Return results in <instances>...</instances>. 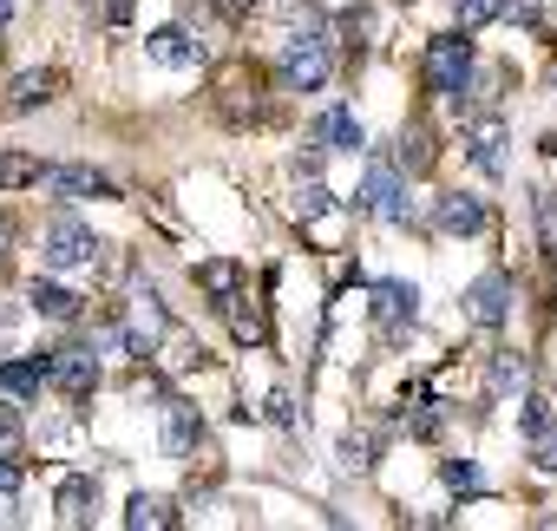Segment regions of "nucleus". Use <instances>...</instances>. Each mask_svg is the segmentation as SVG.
I'll list each match as a JSON object with an SVG mask.
<instances>
[{"label":"nucleus","mask_w":557,"mask_h":531,"mask_svg":"<svg viewBox=\"0 0 557 531\" xmlns=\"http://www.w3.org/2000/svg\"><path fill=\"white\" fill-rule=\"evenodd\" d=\"M197 440H203V413L171 394V400H164V453H171V459H190Z\"/></svg>","instance_id":"f8f14e48"},{"label":"nucleus","mask_w":557,"mask_h":531,"mask_svg":"<svg viewBox=\"0 0 557 531\" xmlns=\"http://www.w3.org/2000/svg\"><path fill=\"white\" fill-rule=\"evenodd\" d=\"M400 184H407V171H400L394 158H374V164H368V184L355 190V210H361V217H381V210L400 197Z\"/></svg>","instance_id":"9d476101"},{"label":"nucleus","mask_w":557,"mask_h":531,"mask_svg":"<svg viewBox=\"0 0 557 531\" xmlns=\"http://www.w3.org/2000/svg\"><path fill=\"white\" fill-rule=\"evenodd\" d=\"M466 158H472V171L505 177V125H498L492 112H479V119L466 125Z\"/></svg>","instance_id":"6e6552de"},{"label":"nucleus","mask_w":557,"mask_h":531,"mask_svg":"<svg viewBox=\"0 0 557 531\" xmlns=\"http://www.w3.org/2000/svg\"><path fill=\"white\" fill-rule=\"evenodd\" d=\"M335 34H342L348 47H361V40L374 34V8H355V14H342V21H335Z\"/></svg>","instance_id":"2f4dec72"},{"label":"nucleus","mask_w":557,"mask_h":531,"mask_svg":"<svg viewBox=\"0 0 557 531\" xmlns=\"http://www.w3.org/2000/svg\"><path fill=\"white\" fill-rule=\"evenodd\" d=\"M53 511H60V524H66V531L92 524V511H99V479H86V472L60 479V498H53Z\"/></svg>","instance_id":"ddd939ff"},{"label":"nucleus","mask_w":557,"mask_h":531,"mask_svg":"<svg viewBox=\"0 0 557 531\" xmlns=\"http://www.w3.org/2000/svg\"><path fill=\"white\" fill-rule=\"evenodd\" d=\"M145 53L158 60V66H203V40H190L184 27H158V34H145Z\"/></svg>","instance_id":"4468645a"},{"label":"nucleus","mask_w":557,"mask_h":531,"mask_svg":"<svg viewBox=\"0 0 557 531\" xmlns=\"http://www.w3.org/2000/svg\"><path fill=\"white\" fill-rule=\"evenodd\" d=\"M269 420H275V427H296V400H289V394H269Z\"/></svg>","instance_id":"c9c22d12"},{"label":"nucleus","mask_w":557,"mask_h":531,"mask_svg":"<svg viewBox=\"0 0 557 531\" xmlns=\"http://www.w3.org/2000/svg\"><path fill=\"white\" fill-rule=\"evenodd\" d=\"M550 86H557V66H550Z\"/></svg>","instance_id":"a19ab883"},{"label":"nucleus","mask_w":557,"mask_h":531,"mask_svg":"<svg viewBox=\"0 0 557 531\" xmlns=\"http://www.w3.org/2000/svg\"><path fill=\"white\" fill-rule=\"evenodd\" d=\"M296 217H302V223L335 217V190H329V184H315V177H302V184H296Z\"/></svg>","instance_id":"bb28decb"},{"label":"nucleus","mask_w":557,"mask_h":531,"mask_svg":"<svg viewBox=\"0 0 557 531\" xmlns=\"http://www.w3.org/2000/svg\"><path fill=\"white\" fill-rule=\"evenodd\" d=\"M230 8H256V0H230Z\"/></svg>","instance_id":"ea45409f"},{"label":"nucleus","mask_w":557,"mask_h":531,"mask_svg":"<svg viewBox=\"0 0 557 531\" xmlns=\"http://www.w3.org/2000/svg\"><path fill=\"white\" fill-rule=\"evenodd\" d=\"M60 86H66V73H53V66H40V73H21V79L8 86V112H34V106H53V99H60Z\"/></svg>","instance_id":"dca6fc26"},{"label":"nucleus","mask_w":557,"mask_h":531,"mask_svg":"<svg viewBox=\"0 0 557 531\" xmlns=\"http://www.w3.org/2000/svg\"><path fill=\"white\" fill-rule=\"evenodd\" d=\"M0 387H8L14 400H34L40 387H53V381H47V355H40V361H0Z\"/></svg>","instance_id":"b1692460"},{"label":"nucleus","mask_w":557,"mask_h":531,"mask_svg":"<svg viewBox=\"0 0 557 531\" xmlns=\"http://www.w3.org/2000/svg\"><path fill=\"white\" fill-rule=\"evenodd\" d=\"M27 309L47 316V322H79V316H86V296H73V289L53 283V276H34V283H27Z\"/></svg>","instance_id":"9b49d317"},{"label":"nucleus","mask_w":557,"mask_h":531,"mask_svg":"<svg viewBox=\"0 0 557 531\" xmlns=\"http://www.w3.org/2000/svg\"><path fill=\"white\" fill-rule=\"evenodd\" d=\"M21 440H27V433H21V413H14V407H0V453H14V459H21Z\"/></svg>","instance_id":"473e14b6"},{"label":"nucleus","mask_w":557,"mask_h":531,"mask_svg":"<svg viewBox=\"0 0 557 531\" xmlns=\"http://www.w3.org/2000/svg\"><path fill=\"white\" fill-rule=\"evenodd\" d=\"M420 79H426V92H433V99H459V92H466V79H472V40H466V27H459V34L426 40Z\"/></svg>","instance_id":"f03ea898"},{"label":"nucleus","mask_w":557,"mask_h":531,"mask_svg":"<svg viewBox=\"0 0 557 531\" xmlns=\"http://www.w3.org/2000/svg\"><path fill=\"white\" fill-rule=\"evenodd\" d=\"M550 427H557V407H550L544 394H524V400H518V433H524V446H531L537 433H550Z\"/></svg>","instance_id":"cd10ccee"},{"label":"nucleus","mask_w":557,"mask_h":531,"mask_svg":"<svg viewBox=\"0 0 557 531\" xmlns=\"http://www.w3.org/2000/svg\"><path fill=\"white\" fill-rule=\"evenodd\" d=\"M466 322L485 329V335H498V329L511 322V276H505V270H485V276L466 289Z\"/></svg>","instance_id":"39448f33"},{"label":"nucleus","mask_w":557,"mask_h":531,"mask_svg":"<svg viewBox=\"0 0 557 531\" xmlns=\"http://www.w3.org/2000/svg\"><path fill=\"white\" fill-rule=\"evenodd\" d=\"M374 459H381V427H348L342 433V466L348 472H374Z\"/></svg>","instance_id":"393cba45"},{"label":"nucleus","mask_w":557,"mask_h":531,"mask_svg":"<svg viewBox=\"0 0 557 531\" xmlns=\"http://www.w3.org/2000/svg\"><path fill=\"white\" fill-rule=\"evenodd\" d=\"M485 387H492V400H498V407H505V400H524V394H531V361H524V355H511V348H505V355H492Z\"/></svg>","instance_id":"f3484780"},{"label":"nucleus","mask_w":557,"mask_h":531,"mask_svg":"<svg viewBox=\"0 0 557 531\" xmlns=\"http://www.w3.org/2000/svg\"><path fill=\"white\" fill-rule=\"evenodd\" d=\"M413 316H420V289L413 283H374V329H381V342H400L413 329Z\"/></svg>","instance_id":"423d86ee"},{"label":"nucleus","mask_w":557,"mask_h":531,"mask_svg":"<svg viewBox=\"0 0 557 531\" xmlns=\"http://www.w3.org/2000/svg\"><path fill=\"white\" fill-rule=\"evenodd\" d=\"M531 466H537V472H557V427L531 440Z\"/></svg>","instance_id":"72a5a7b5"},{"label":"nucleus","mask_w":557,"mask_h":531,"mask_svg":"<svg viewBox=\"0 0 557 531\" xmlns=\"http://www.w3.org/2000/svg\"><path fill=\"white\" fill-rule=\"evenodd\" d=\"M440 479H446V485H453L459 498H472V492H485V479H479V466H472V459H459V453H453V459H440Z\"/></svg>","instance_id":"c85d7f7f"},{"label":"nucleus","mask_w":557,"mask_h":531,"mask_svg":"<svg viewBox=\"0 0 557 531\" xmlns=\"http://www.w3.org/2000/svg\"><path fill=\"white\" fill-rule=\"evenodd\" d=\"M14 21V0H0V27H8Z\"/></svg>","instance_id":"58836bf2"},{"label":"nucleus","mask_w":557,"mask_h":531,"mask_svg":"<svg viewBox=\"0 0 557 531\" xmlns=\"http://www.w3.org/2000/svg\"><path fill=\"white\" fill-rule=\"evenodd\" d=\"M531 217H537V243H544V256H557V190H537V197H531Z\"/></svg>","instance_id":"c756f323"},{"label":"nucleus","mask_w":557,"mask_h":531,"mask_svg":"<svg viewBox=\"0 0 557 531\" xmlns=\"http://www.w3.org/2000/svg\"><path fill=\"white\" fill-rule=\"evenodd\" d=\"M223 316H230V335L236 342H249V348H262L269 342V322H262V302H249V289H236L230 302H216Z\"/></svg>","instance_id":"aec40b11"},{"label":"nucleus","mask_w":557,"mask_h":531,"mask_svg":"<svg viewBox=\"0 0 557 531\" xmlns=\"http://www.w3.org/2000/svg\"><path fill=\"white\" fill-rule=\"evenodd\" d=\"M53 164L27 158V151H0V190H27V184H47Z\"/></svg>","instance_id":"a878e982"},{"label":"nucleus","mask_w":557,"mask_h":531,"mask_svg":"<svg viewBox=\"0 0 557 531\" xmlns=\"http://www.w3.org/2000/svg\"><path fill=\"white\" fill-rule=\"evenodd\" d=\"M47 184H53L60 197H92V203H99V197H119V184H112L106 171H92V164H53Z\"/></svg>","instance_id":"2eb2a0df"},{"label":"nucleus","mask_w":557,"mask_h":531,"mask_svg":"<svg viewBox=\"0 0 557 531\" xmlns=\"http://www.w3.org/2000/svg\"><path fill=\"white\" fill-rule=\"evenodd\" d=\"M197 289H203L210 302H230V296L243 289V262H236V256H210V262H197Z\"/></svg>","instance_id":"412c9836"},{"label":"nucleus","mask_w":557,"mask_h":531,"mask_svg":"<svg viewBox=\"0 0 557 531\" xmlns=\"http://www.w3.org/2000/svg\"><path fill=\"white\" fill-rule=\"evenodd\" d=\"M433 230L440 236H479L485 230V203L472 190H446V197H433Z\"/></svg>","instance_id":"1a4fd4ad"},{"label":"nucleus","mask_w":557,"mask_h":531,"mask_svg":"<svg viewBox=\"0 0 557 531\" xmlns=\"http://www.w3.org/2000/svg\"><path fill=\"white\" fill-rule=\"evenodd\" d=\"M394 164H400L407 177L433 171V132H426V125H407V132L394 138Z\"/></svg>","instance_id":"5701e85b"},{"label":"nucleus","mask_w":557,"mask_h":531,"mask_svg":"<svg viewBox=\"0 0 557 531\" xmlns=\"http://www.w3.org/2000/svg\"><path fill=\"white\" fill-rule=\"evenodd\" d=\"M21 479H27V472H21V459H14V453H0V498L21 492Z\"/></svg>","instance_id":"f704fd0d"},{"label":"nucleus","mask_w":557,"mask_h":531,"mask_svg":"<svg viewBox=\"0 0 557 531\" xmlns=\"http://www.w3.org/2000/svg\"><path fill=\"white\" fill-rule=\"evenodd\" d=\"M505 14V0H453V21L472 34V27H485V21H498Z\"/></svg>","instance_id":"7c9ffc66"},{"label":"nucleus","mask_w":557,"mask_h":531,"mask_svg":"<svg viewBox=\"0 0 557 531\" xmlns=\"http://www.w3.org/2000/svg\"><path fill=\"white\" fill-rule=\"evenodd\" d=\"M335 73V40L322 27H296L283 40V53H275V79H283L289 92H322Z\"/></svg>","instance_id":"f257e3e1"},{"label":"nucleus","mask_w":557,"mask_h":531,"mask_svg":"<svg viewBox=\"0 0 557 531\" xmlns=\"http://www.w3.org/2000/svg\"><path fill=\"white\" fill-rule=\"evenodd\" d=\"M99 262H106V243L86 223H73V217L47 223V270H99Z\"/></svg>","instance_id":"7ed1b4c3"},{"label":"nucleus","mask_w":557,"mask_h":531,"mask_svg":"<svg viewBox=\"0 0 557 531\" xmlns=\"http://www.w3.org/2000/svg\"><path fill=\"white\" fill-rule=\"evenodd\" d=\"M0 270H8V223H0Z\"/></svg>","instance_id":"4c0bfd02"},{"label":"nucleus","mask_w":557,"mask_h":531,"mask_svg":"<svg viewBox=\"0 0 557 531\" xmlns=\"http://www.w3.org/2000/svg\"><path fill=\"white\" fill-rule=\"evenodd\" d=\"M47 381L73 400H86L99 387V355L92 348H47Z\"/></svg>","instance_id":"0eeeda50"},{"label":"nucleus","mask_w":557,"mask_h":531,"mask_svg":"<svg viewBox=\"0 0 557 531\" xmlns=\"http://www.w3.org/2000/svg\"><path fill=\"white\" fill-rule=\"evenodd\" d=\"M440 427H446V413L426 400V387H407V400H400V433H407V440H440Z\"/></svg>","instance_id":"6ab92c4d"},{"label":"nucleus","mask_w":557,"mask_h":531,"mask_svg":"<svg viewBox=\"0 0 557 531\" xmlns=\"http://www.w3.org/2000/svg\"><path fill=\"white\" fill-rule=\"evenodd\" d=\"M164 302H158V289L151 283H132V302H125V342H132V355L145 361V355H158V342H164Z\"/></svg>","instance_id":"20e7f679"},{"label":"nucleus","mask_w":557,"mask_h":531,"mask_svg":"<svg viewBox=\"0 0 557 531\" xmlns=\"http://www.w3.org/2000/svg\"><path fill=\"white\" fill-rule=\"evenodd\" d=\"M125 524H132V531H171V524H177V505H171L164 492H138V498L125 505Z\"/></svg>","instance_id":"4be33fe9"},{"label":"nucleus","mask_w":557,"mask_h":531,"mask_svg":"<svg viewBox=\"0 0 557 531\" xmlns=\"http://www.w3.org/2000/svg\"><path fill=\"white\" fill-rule=\"evenodd\" d=\"M315 138H322L329 151H368V132H361V119H355L348 106H329V112L315 119Z\"/></svg>","instance_id":"a211bd4d"},{"label":"nucleus","mask_w":557,"mask_h":531,"mask_svg":"<svg viewBox=\"0 0 557 531\" xmlns=\"http://www.w3.org/2000/svg\"><path fill=\"white\" fill-rule=\"evenodd\" d=\"M537 151H544V158H557V132H544V145H537Z\"/></svg>","instance_id":"e433bc0d"}]
</instances>
